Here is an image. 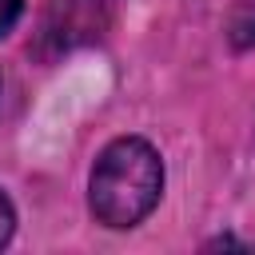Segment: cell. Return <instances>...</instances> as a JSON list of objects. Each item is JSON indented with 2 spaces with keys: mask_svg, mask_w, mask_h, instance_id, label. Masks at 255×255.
<instances>
[{
  "mask_svg": "<svg viewBox=\"0 0 255 255\" xmlns=\"http://www.w3.org/2000/svg\"><path fill=\"white\" fill-rule=\"evenodd\" d=\"M163 191V159L139 135L112 139L88 179V207L104 227H135L151 215Z\"/></svg>",
  "mask_w": 255,
  "mask_h": 255,
  "instance_id": "1",
  "label": "cell"
},
{
  "mask_svg": "<svg viewBox=\"0 0 255 255\" xmlns=\"http://www.w3.org/2000/svg\"><path fill=\"white\" fill-rule=\"evenodd\" d=\"M227 36L235 48H251L255 44V0H235L227 12Z\"/></svg>",
  "mask_w": 255,
  "mask_h": 255,
  "instance_id": "2",
  "label": "cell"
},
{
  "mask_svg": "<svg viewBox=\"0 0 255 255\" xmlns=\"http://www.w3.org/2000/svg\"><path fill=\"white\" fill-rule=\"evenodd\" d=\"M20 12H24V0H0V36L12 32V24L20 20Z\"/></svg>",
  "mask_w": 255,
  "mask_h": 255,
  "instance_id": "3",
  "label": "cell"
},
{
  "mask_svg": "<svg viewBox=\"0 0 255 255\" xmlns=\"http://www.w3.org/2000/svg\"><path fill=\"white\" fill-rule=\"evenodd\" d=\"M12 231H16V211H12V203H8V195L0 191V247L12 239Z\"/></svg>",
  "mask_w": 255,
  "mask_h": 255,
  "instance_id": "4",
  "label": "cell"
}]
</instances>
